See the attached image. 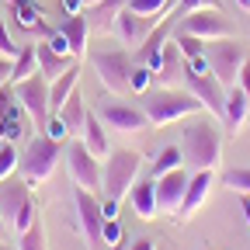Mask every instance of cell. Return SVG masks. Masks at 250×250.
I'll return each mask as SVG.
<instances>
[{"label": "cell", "instance_id": "cell-35", "mask_svg": "<svg viewBox=\"0 0 250 250\" xmlns=\"http://www.w3.org/2000/svg\"><path fill=\"white\" fill-rule=\"evenodd\" d=\"M14 170H18V149H14V143H4L0 146V181Z\"/></svg>", "mask_w": 250, "mask_h": 250}, {"label": "cell", "instance_id": "cell-37", "mask_svg": "<svg viewBox=\"0 0 250 250\" xmlns=\"http://www.w3.org/2000/svg\"><path fill=\"white\" fill-rule=\"evenodd\" d=\"M21 52V45H14V39H11V31H7V21L0 18V56H18Z\"/></svg>", "mask_w": 250, "mask_h": 250}, {"label": "cell", "instance_id": "cell-3", "mask_svg": "<svg viewBox=\"0 0 250 250\" xmlns=\"http://www.w3.org/2000/svg\"><path fill=\"white\" fill-rule=\"evenodd\" d=\"M0 219L11 233H24L39 219V205L31 202V184L18 170L0 181Z\"/></svg>", "mask_w": 250, "mask_h": 250}, {"label": "cell", "instance_id": "cell-40", "mask_svg": "<svg viewBox=\"0 0 250 250\" xmlns=\"http://www.w3.org/2000/svg\"><path fill=\"white\" fill-rule=\"evenodd\" d=\"M14 104V87L11 83H4V87H0V118H4V111Z\"/></svg>", "mask_w": 250, "mask_h": 250}, {"label": "cell", "instance_id": "cell-23", "mask_svg": "<svg viewBox=\"0 0 250 250\" xmlns=\"http://www.w3.org/2000/svg\"><path fill=\"white\" fill-rule=\"evenodd\" d=\"M59 31L66 35V42H70V52L80 59V56L87 52V35H90L87 14H66V21L59 24Z\"/></svg>", "mask_w": 250, "mask_h": 250}, {"label": "cell", "instance_id": "cell-18", "mask_svg": "<svg viewBox=\"0 0 250 250\" xmlns=\"http://www.w3.org/2000/svg\"><path fill=\"white\" fill-rule=\"evenodd\" d=\"M250 122V101H247V94L236 87L226 90V104H223V125H226V132L229 136H240L243 132V125Z\"/></svg>", "mask_w": 250, "mask_h": 250}, {"label": "cell", "instance_id": "cell-11", "mask_svg": "<svg viewBox=\"0 0 250 250\" xmlns=\"http://www.w3.org/2000/svg\"><path fill=\"white\" fill-rule=\"evenodd\" d=\"M73 205H77V226H80V236H83L87 250H101V226H104L101 198L94 191L77 188V191H73Z\"/></svg>", "mask_w": 250, "mask_h": 250}, {"label": "cell", "instance_id": "cell-25", "mask_svg": "<svg viewBox=\"0 0 250 250\" xmlns=\"http://www.w3.org/2000/svg\"><path fill=\"white\" fill-rule=\"evenodd\" d=\"M129 4V0H101V4H94V7H87L83 14H87V24H90V31H108L111 24H115V18H118V11Z\"/></svg>", "mask_w": 250, "mask_h": 250}, {"label": "cell", "instance_id": "cell-12", "mask_svg": "<svg viewBox=\"0 0 250 250\" xmlns=\"http://www.w3.org/2000/svg\"><path fill=\"white\" fill-rule=\"evenodd\" d=\"M212 188H215V170H191L188 177V191L181 198V208H177V223H191L195 212H202L212 198Z\"/></svg>", "mask_w": 250, "mask_h": 250}, {"label": "cell", "instance_id": "cell-44", "mask_svg": "<svg viewBox=\"0 0 250 250\" xmlns=\"http://www.w3.org/2000/svg\"><path fill=\"white\" fill-rule=\"evenodd\" d=\"M62 11L66 14H83V0H62Z\"/></svg>", "mask_w": 250, "mask_h": 250}, {"label": "cell", "instance_id": "cell-29", "mask_svg": "<svg viewBox=\"0 0 250 250\" xmlns=\"http://www.w3.org/2000/svg\"><path fill=\"white\" fill-rule=\"evenodd\" d=\"M125 7H129L132 14H143V18H153V21H160L167 11H174L170 7V0H129V4H125Z\"/></svg>", "mask_w": 250, "mask_h": 250}, {"label": "cell", "instance_id": "cell-34", "mask_svg": "<svg viewBox=\"0 0 250 250\" xmlns=\"http://www.w3.org/2000/svg\"><path fill=\"white\" fill-rule=\"evenodd\" d=\"M149 87H153V70H149V66H132V73H129V90L143 98Z\"/></svg>", "mask_w": 250, "mask_h": 250}, {"label": "cell", "instance_id": "cell-36", "mask_svg": "<svg viewBox=\"0 0 250 250\" xmlns=\"http://www.w3.org/2000/svg\"><path fill=\"white\" fill-rule=\"evenodd\" d=\"M205 7H215V11H223V4L219 0H177V14H191V11H205Z\"/></svg>", "mask_w": 250, "mask_h": 250}, {"label": "cell", "instance_id": "cell-32", "mask_svg": "<svg viewBox=\"0 0 250 250\" xmlns=\"http://www.w3.org/2000/svg\"><path fill=\"white\" fill-rule=\"evenodd\" d=\"M122 240H125L122 223H118V219H104V226H101V247L104 250H122Z\"/></svg>", "mask_w": 250, "mask_h": 250}, {"label": "cell", "instance_id": "cell-46", "mask_svg": "<svg viewBox=\"0 0 250 250\" xmlns=\"http://www.w3.org/2000/svg\"><path fill=\"white\" fill-rule=\"evenodd\" d=\"M7 236H11V229L4 226V219H0V240H7Z\"/></svg>", "mask_w": 250, "mask_h": 250}, {"label": "cell", "instance_id": "cell-43", "mask_svg": "<svg viewBox=\"0 0 250 250\" xmlns=\"http://www.w3.org/2000/svg\"><path fill=\"white\" fill-rule=\"evenodd\" d=\"M236 83H240V90L247 94V101H250V59L243 62V70H240V80H236Z\"/></svg>", "mask_w": 250, "mask_h": 250}, {"label": "cell", "instance_id": "cell-4", "mask_svg": "<svg viewBox=\"0 0 250 250\" xmlns=\"http://www.w3.org/2000/svg\"><path fill=\"white\" fill-rule=\"evenodd\" d=\"M59 156H62V143H56V139H49L45 132H39V136L28 139L24 153H18V174H21L31 188H35V184H45V181L52 177L56 164H59Z\"/></svg>", "mask_w": 250, "mask_h": 250}, {"label": "cell", "instance_id": "cell-14", "mask_svg": "<svg viewBox=\"0 0 250 250\" xmlns=\"http://www.w3.org/2000/svg\"><path fill=\"white\" fill-rule=\"evenodd\" d=\"M188 177H191V174H188L184 167H174V170H167L160 177H153L156 181V208L167 212V215H177L181 198L188 191Z\"/></svg>", "mask_w": 250, "mask_h": 250}, {"label": "cell", "instance_id": "cell-28", "mask_svg": "<svg viewBox=\"0 0 250 250\" xmlns=\"http://www.w3.org/2000/svg\"><path fill=\"white\" fill-rule=\"evenodd\" d=\"M174 167H184V153H181V146H164L149 164V177H160V174H167Z\"/></svg>", "mask_w": 250, "mask_h": 250}, {"label": "cell", "instance_id": "cell-16", "mask_svg": "<svg viewBox=\"0 0 250 250\" xmlns=\"http://www.w3.org/2000/svg\"><path fill=\"white\" fill-rule=\"evenodd\" d=\"M153 24H156L153 18H143V14H132L129 7H122L111 28H115V35L122 39V45L132 52V49H136V45H139V42L149 35V28H153Z\"/></svg>", "mask_w": 250, "mask_h": 250}, {"label": "cell", "instance_id": "cell-9", "mask_svg": "<svg viewBox=\"0 0 250 250\" xmlns=\"http://www.w3.org/2000/svg\"><path fill=\"white\" fill-rule=\"evenodd\" d=\"M174 31L195 35V39H202V42H215V39H229V35H233V24H229V18H223V11L205 7V11H191V14L177 18Z\"/></svg>", "mask_w": 250, "mask_h": 250}, {"label": "cell", "instance_id": "cell-19", "mask_svg": "<svg viewBox=\"0 0 250 250\" xmlns=\"http://www.w3.org/2000/svg\"><path fill=\"white\" fill-rule=\"evenodd\" d=\"M129 202H132V212L143 219V223H153L160 208H156V181L153 177H139L132 188H129Z\"/></svg>", "mask_w": 250, "mask_h": 250}, {"label": "cell", "instance_id": "cell-22", "mask_svg": "<svg viewBox=\"0 0 250 250\" xmlns=\"http://www.w3.org/2000/svg\"><path fill=\"white\" fill-rule=\"evenodd\" d=\"M77 83H80V62H73L66 73H59L56 80H49V108H52V115H56V111L62 108V101L77 90Z\"/></svg>", "mask_w": 250, "mask_h": 250}, {"label": "cell", "instance_id": "cell-42", "mask_svg": "<svg viewBox=\"0 0 250 250\" xmlns=\"http://www.w3.org/2000/svg\"><path fill=\"white\" fill-rule=\"evenodd\" d=\"M11 70H14V59L11 56H0V87L11 83Z\"/></svg>", "mask_w": 250, "mask_h": 250}, {"label": "cell", "instance_id": "cell-39", "mask_svg": "<svg viewBox=\"0 0 250 250\" xmlns=\"http://www.w3.org/2000/svg\"><path fill=\"white\" fill-rule=\"evenodd\" d=\"M45 42H49V45H52L56 52H62V56H73V52H70V42H66V35H62V31H59V28L52 31V35H49ZM73 59H77V56H73Z\"/></svg>", "mask_w": 250, "mask_h": 250}, {"label": "cell", "instance_id": "cell-45", "mask_svg": "<svg viewBox=\"0 0 250 250\" xmlns=\"http://www.w3.org/2000/svg\"><path fill=\"white\" fill-rule=\"evenodd\" d=\"M129 250H156V243H153V236H139Z\"/></svg>", "mask_w": 250, "mask_h": 250}, {"label": "cell", "instance_id": "cell-33", "mask_svg": "<svg viewBox=\"0 0 250 250\" xmlns=\"http://www.w3.org/2000/svg\"><path fill=\"white\" fill-rule=\"evenodd\" d=\"M174 42H177V49H181L184 59H195V56L205 52V42L195 39V35H184V31H174Z\"/></svg>", "mask_w": 250, "mask_h": 250}, {"label": "cell", "instance_id": "cell-24", "mask_svg": "<svg viewBox=\"0 0 250 250\" xmlns=\"http://www.w3.org/2000/svg\"><path fill=\"white\" fill-rule=\"evenodd\" d=\"M56 115L62 118V125H66L70 139H77V136L83 132V122H87V108H83V98H80V90H73L70 98L62 101V108H59Z\"/></svg>", "mask_w": 250, "mask_h": 250}, {"label": "cell", "instance_id": "cell-7", "mask_svg": "<svg viewBox=\"0 0 250 250\" xmlns=\"http://www.w3.org/2000/svg\"><path fill=\"white\" fill-rule=\"evenodd\" d=\"M90 66L98 73V80L104 83L108 94H125L129 90V73H132V52L129 49H101L90 56Z\"/></svg>", "mask_w": 250, "mask_h": 250}, {"label": "cell", "instance_id": "cell-10", "mask_svg": "<svg viewBox=\"0 0 250 250\" xmlns=\"http://www.w3.org/2000/svg\"><path fill=\"white\" fill-rule=\"evenodd\" d=\"M66 170L73 188H83V191H101V167H98V156H94L80 139H70L66 146Z\"/></svg>", "mask_w": 250, "mask_h": 250}, {"label": "cell", "instance_id": "cell-51", "mask_svg": "<svg viewBox=\"0 0 250 250\" xmlns=\"http://www.w3.org/2000/svg\"><path fill=\"white\" fill-rule=\"evenodd\" d=\"M0 146H4V136H0Z\"/></svg>", "mask_w": 250, "mask_h": 250}, {"label": "cell", "instance_id": "cell-13", "mask_svg": "<svg viewBox=\"0 0 250 250\" xmlns=\"http://www.w3.org/2000/svg\"><path fill=\"white\" fill-rule=\"evenodd\" d=\"M184 83L205 104L208 115H215L219 122H223V104H226V87L223 83H219L212 73H195V70H188V66H184Z\"/></svg>", "mask_w": 250, "mask_h": 250}, {"label": "cell", "instance_id": "cell-1", "mask_svg": "<svg viewBox=\"0 0 250 250\" xmlns=\"http://www.w3.org/2000/svg\"><path fill=\"white\" fill-rule=\"evenodd\" d=\"M215 115H191L181 125V153L191 170H215L223 164V132Z\"/></svg>", "mask_w": 250, "mask_h": 250}, {"label": "cell", "instance_id": "cell-50", "mask_svg": "<svg viewBox=\"0 0 250 250\" xmlns=\"http://www.w3.org/2000/svg\"><path fill=\"white\" fill-rule=\"evenodd\" d=\"M247 226H250V212H247Z\"/></svg>", "mask_w": 250, "mask_h": 250}, {"label": "cell", "instance_id": "cell-48", "mask_svg": "<svg viewBox=\"0 0 250 250\" xmlns=\"http://www.w3.org/2000/svg\"><path fill=\"white\" fill-rule=\"evenodd\" d=\"M236 4H240L243 11H250V0H236Z\"/></svg>", "mask_w": 250, "mask_h": 250}, {"label": "cell", "instance_id": "cell-20", "mask_svg": "<svg viewBox=\"0 0 250 250\" xmlns=\"http://www.w3.org/2000/svg\"><path fill=\"white\" fill-rule=\"evenodd\" d=\"M35 56H39V73L45 77V80H56L59 73H66L70 66H73V56H62V52H56L49 42H35Z\"/></svg>", "mask_w": 250, "mask_h": 250}, {"label": "cell", "instance_id": "cell-47", "mask_svg": "<svg viewBox=\"0 0 250 250\" xmlns=\"http://www.w3.org/2000/svg\"><path fill=\"white\" fill-rule=\"evenodd\" d=\"M94 4H101V0H83V11H87V7H94Z\"/></svg>", "mask_w": 250, "mask_h": 250}, {"label": "cell", "instance_id": "cell-6", "mask_svg": "<svg viewBox=\"0 0 250 250\" xmlns=\"http://www.w3.org/2000/svg\"><path fill=\"white\" fill-rule=\"evenodd\" d=\"M139 170H143V156L136 149H118V153H108V160L101 167V195L108 198H125L129 188L139 181Z\"/></svg>", "mask_w": 250, "mask_h": 250}, {"label": "cell", "instance_id": "cell-27", "mask_svg": "<svg viewBox=\"0 0 250 250\" xmlns=\"http://www.w3.org/2000/svg\"><path fill=\"white\" fill-rule=\"evenodd\" d=\"M31 73H39V56H35V45H21V52L14 56L11 83H21V80H28Z\"/></svg>", "mask_w": 250, "mask_h": 250}, {"label": "cell", "instance_id": "cell-30", "mask_svg": "<svg viewBox=\"0 0 250 250\" xmlns=\"http://www.w3.org/2000/svg\"><path fill=\"white\" fill-rule=\"evenodd\" d=\"M18 250H45V226H42V219H35L24 233H18Z\"/></svg>", "mask_w": 250, "mask_h": 250}, {"label": "cell", "instance_id": "cell-26", "mask_svg": "<svg viewBox=\"0 0 250 250\" xmlns=\"http://www.w3.org/2000/svg\"><path fill=\"white\" fill-rule=\"evenodd\" d=\"M80 143L98 156H108V136H104V122L98 118V115H90L87 111V122H83V132H80Z\"/></svg>", "mask_w": 250, "mask_h": 250}, {"label": "cell", "instance_id": "cell-5", "mask_svg": "<svg viewBox=\"0 0 250 250\" xmlns=\"http://www.w3.org/2000/svg\"><path fill=\"white\" fill-rule=\"evenodd\" d=\"M205 59H208L212 77L229 90V87H236V80H240V70H243V62L250 59V49H247L240 39L229 35V39L205 42Z\"/></svg>", "mask_w": 250, "mask_h": 250}, {"label": "cell", "instance_id": "cell-41", "mask_svg": "<svg viewBox=\"0 0 250 250\" xmlns=\"http://www.w3.org/2000/svg\"><path fill=\"white\" fill-rule=\"evenodd\" d=\"M101 215H104V219H118V198H108V195H104V198H101Z\"/></svg>", "mask_w": 250, "mask_h": 250}, {"label": "cell", "instance_id": "cell-8", "mask_svg": "<svg viewBox=\"0 0 250 250\" xmlns=\"http://www.w3.org/2000/svg\"><path fill=\"white\" fill-rule=\"evenodd\" d=\"M14 87V101L28 111V118H31V129H39V132H45V125H49V118H52V108H49V80L42 77V73H31L28 80H21V83H11Z\"/></svg>", "mask_w": 250, "mask_h": 250}, {"label": "cell", "instance_id": "cell-15", "mask_svg": "<svg viewBox=\"0 0 250 250\" xmlns=\"http://www.w3.org/2000/svg\"><path fill=\"white\" fill-rule=\"evenodd\" d=\"M101 122L111 125V129H118V132H129V136L143 132L149 125V118H146V111L139 104H125V101H108L101 108Z\"/></svg>", "mask_w": 250, "mask_h": 250}, {"label": "cell", "instance_id": "cell-52", "mask_svg": "<svg viewBox=\"0 0 250 250\" xmlns=\"http://www.w3.org/2000/svg\"><path fill=\"white\" fill-rule=\"evenodd\" d=\"M0 18H4V11H0Z\"/></svg>", "mask_w": 250, "mask_h": 250}, {"label": "cell", "instance_id": "cell-17", "mask_svg": "<svg viewBox=\"0 0 250 250\" xmlns=\"http://www.w3.org/2000/svg\"><path fill=\"white\" fill-rule=\"evenodd\" d=\"M184 80V56L177 42H167L160 49V66L153 70V87H177Z\"/></svg>", "mask_w": 250, "mask_h": 250}, {"label": "cell", "instance_id": "cell-49", "mask_svg": "<svg viewBox=\"0 0 250 250\" xmlns=\"http://www.w3.org/2000/svg\"><path fill=\"white\" fill-rule=\"evenodd\" d=\"M0 250H14V247H7V243H4V240H0Z\"/></svg>", "mask_w": 250, "mask_h": 250}, {"label": "cell", "instance_id": "cell-2", "mask_svg": "<svg viewBox=\"0 0 250 250\" xmlns=\"http://www.w3.org/2000/svg\"><path fill=\"white\" fill-rule=\"evenodd\" d=\"M139 108L146 111L149 125H156V129H164V125H170V122H184V118L205 111V104L188 87L184 90L181 87H149L143 94Z\"/></svg>", "mask_w": 250, "mask_h": 250}, {"label": "cell", "instance_id": "cell-21", "mask_svg": "<svg viewBox=\"0 0 250 250\" xmlns=\"http://www.w3.org/2000/svg\"><path fill=\"white\" fill-rule=\"evenodd\" d=\"M28 129H31V118H28V111L14 101L7 111H4V118H0V136H4V143H21V139H28Z\"/></svg>", "mask_w": 250, "mask_h": 250}, {"label": "cell", "instance_id": "cell-31", "mask_svg": "<svg viewBox=\"0 0 250 250\" xmlns=\"http://www.w3.org/2000/svg\"><path fill=\"white\" fill-rule=\"evenodd\" d=\"M223 184L229 188V191H236V195H250V167H233V170H226Z\"/></svg>", "mask_w": 250, "mask_h": 250}, {"label": "cell", "instance_id": "cell-38", "mask_svg": "<svg viewBox=\"0 0 250 250\" xmlns=\"http://www.w3.org/2000/svg\"><path fill=\"white\" fill-rule=\"evenodd\" d=\"M45 136H49V139H56V143H66V139H70V132H66V125H62V118H59V115H52V118H49Z\"/></svg>", "mask_w": 250, "mask_h": 250}]
</instances>
